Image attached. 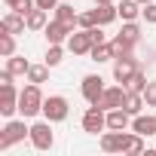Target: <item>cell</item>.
Masks as SVG:
<instances>
[{
    "mask_svg": "<svg viewBox=\"0 0 156 156\" xmlns=\"http://www.w3.org/2000/svg\"><path fill=\"white\" fill-rule=\"evenodd\" d=\"M110 43H113V58H126V55H132V52H135V43H132V40H126L122 34H116Z\"/></svg>",
    "mask_w": 156,
    "mask_h": 156,
    "instance_id": "cell-21",
    "label": "cell"
},
{
    "mask_svg": "<svg viewBox=\"0 0 156 156\" xmlns=\"http://www.w3.org/2000/svg\"><path fill=\"white\" fill-rule=\"evenodd\" d=\"M138 61H135V55H126V58H113V80L116 83H122V86H129V80L138 73Z\"/></svg>",
    "mask_w": 156,
    "mask_h": 156,
    "instance_id": "cell-7",
    "label": "cell"
},
{
    "mask_svg": "<svg viewBox=\"0 0 156 156\" xmlns=\"http://www.w3.org/2000/svg\"><path fill=\"white\" fill-rule=\"evenodd\" d=\"M101 28H104V25H95V28H89V34H92V43H104V40H107V34H104Z\"/></svg>",
    "mask_w": 156,
    "mask_h": 156,
    "instance_id": "cell-33",
    "label": "cell"
},
{
    "mask_svg": "<svg viewBox=\"0 0 156 156\" xmlns=\"http://www.w3.org/2000/svg\"><path fill=\"white\" fill-rule=\"evenodd\" d=\"M25 138H31V126H25V116H22V119H9V122L3 126V132H0V153L9 150V147L19 144V141H25Z\"/></svg>",
    "mask_w": 156,
    "mask_h": 156,
    "instance_id": "cell-2",
    "label": "cell"
},
{
    "mask_svg": "<svg viewBox=\"0 0 156 156\" xmlns=\"http://www.w3.org/2000/svg\"><path fill=\"white\" fill-rule=\"evenodd\" d=\"M95 3H113V0H95Z\"/></svg>",
    "mask_w": 156,
    "mask_h": 156,
    "instance_id": "cell-36",
    "label": "cell"
},
{
    "mask_svg": "<svg viewBox=\"0 0 156 156\" xmlns=\"http://www.w3.org/2000/svg\"><path fill=\"white\" fill-rule=\"evenodd\" d=\"M141 16H144V22H147V25H156V0H153V3H144Z\"/></svg>",
    "mask_w": 156,
    "mask_h": 156,
    "instance_id": "cell-31",
    "label": "cell"
},
{
    "mask_svg": "<svg viewBox=\"0 0 156 156\" xmlns=\"http://www.w3.org/2000/svg\"><path fill=\"white\" fill-rule=\"evenodd\" d=\"M0 55L3 58H9V55H16V34H0Z\"/></svg>",
    "mask_w": 156,
    "mask_h": 156,
    "instance_id": "cell-25",
    "label": "cell"
},
{
    "mask_svg": "<svg viewBox=\"0 0 156 156\" xmlns=\"http://www.w3.org/2000/svg\"><path fill=\"white\" fill-rule=\"evenodd\" d=\"M119 34H122L126 40H132V43H141V28H138V22H126Z\"/></svg>",
    "mask_w": 156,
    "mask_h": 156,
    "instance_id": "cell-29",
    "label": "cell"
},
{
    "mask_svg": "<svg viewBox=\"0 0 156 156\" xmlns=\"http://www.w3.org/2000/svg\"><path fill=\"white\" fill-rule=\"evenodd\" d=\"M138 3H141V6H144V3H153V0H138Z\"/></svg>",
    "mask_w": 156,
    "mask_h": 156,
    "instance_id": "cell-37",
    "label": "cell"
},
{
    "mask_svg": "<svg viewBox=\"0 0 156 156\" xmlns=\"http://www.w3.org/2000/svg\"><path fill=\"white\" fill-rule=\"evenodd\" d=\"M3 3H6V6H9V9H19V6H22V3H25V0H3Z\"/></svg>",
    "mask_w": 156,
    "mask_h": 156,
    "instance_id": "cell-35",
    "label": "cell"
},
{
    "mask_svg": "<svg viewBox=\"0 0 156 156\" xmlns=\"http://www.w3.org/2000/svg\"><path fill=\"white\" fill-rule=\"evenodd\" d=\"M43 92H40V86L37 83H31V86H25L22 92H19V113L25 116V119H31V116H37V113H43Z\"/></svg>",
    "mask_w": 156,
    "mask_h": 156,
    "instance_id": "cell-1",
    "label": "cell"
},
{
    "mask_svg": "<svg viewBox=\"0 0 156 156\" xmlns=\"http://www.w3.org/2000/svg\"><path fill=\"white\" fill-rule=\"evenodd\" d=\"M37 6H40V9H55L58 0H37Z\"/></svg>",
    "mask_w": 156,
    "mask_h": 156,
    "instance_id": "cell-34",
    "label": "cell"
},
{
    "mask_svg": "<svg viewBox=\"0 0 156 156\" xmlns=\"http://www.w3.org/2000/svg\"><path fill=\"white\" fill-rule=\"evenodd\" d=\"M126 89H132V92H144V89H147V73H144V67H138V73L129 80Z\"/></svg>",
    "mask_w": 156,
    "mask_h": 156,
    "instance_id": "cell-28",
    "label": "cell"
},
{
    "mask_svg": "<svg viewBox=\"0 0 156 156\" xmlns=\"http://www.w3.org/2000/svg\"><path fill=\"white\" fill-rule=\"evenodd\" d=\"M144 101H147V107H156V83H147V89H144Z\"/></svg>",
    "mask_w": 156,
    "mask_h": 156,
    "instance_id": "cell-32",
    "label": "cell"
},
{
    "mask_svg": "<svg viewBox=\"0 0 156 156\" xmlns=\"http://www.w3.org/2000/svg\"><path fill=\"white\" fill-rule=\"evenodd\" d=\"M95 12H98V25H110L119 19V6L113 3H95Z\"/></svg>",
    "mask_w": 156,
    "mask_h": 156,
    "instance_id": "cell-17",
    "label": "cell"
},
{
    "mask_svg": "<svg viewBox=\"0 0 156 156\" xmlns=\"http://www.w3.org/2000/svg\"><path fill=\"white\" fill-rule=\"evenodd\" d=\"M76 25H80V28H86V31H89V28H95V25H98V12H95V9H86V12H80Z\"/></svg>",
    "mask_w": 156,
    "mask_h": 156,
    "instance_id": "cell-30",
    "label": "cell"
},
{
    "mask_svg": "<svg viewBox=\"0 0 156 156\" xmlns=\"http://www.w3.org/2000/svg\"><path fill=\"white\" fill-rule=\"evenodd\" d=\"M126 153H129V156H141V153H147V150H144V135L132 132V138H129V147H126Z\"/></svg>",
    "mask_w": 156,
    "mask_h": 156,
    "instance_id": "cell-27",
    "label": "cell"
},
{
    "mask_svg": "<svg viewBox=\"0 0 156 156\" xmlns=\"http://www.w3.org/2000/svg\"><path fill=\"white\" fill-rule=\"evenodd\" d=\"M67 113H70V104H67L64 95H49V98L43 101V116H46L49 122H64Z\"/></svg>",
    "mask_w": 156,
    "mask_h": 156,
    "instance_id": "cell-3",
    "label": "cell"
},
{
    "mask_svg": "<svg viewBox=\"0 0 156 156\" xmlns=\"http://www.w3.org/2000/svg\"><path fill=\"white\" fill-rule=\"evenodd\" d=\"M61 58H64L61 43H49V49H46V64H49V67H55V64H61Z\"/></svg>",
    "mask_w": 156,
    "mask_h": 156,
    "instance_id": "cell-26",
    "label": "cell"
},
{
    "mask_svg": "<svg viewBox=\"0 0 156 156\" xmlns=\"http://www.w3.org/2000/svg\"><path fill=\"white\" fill-rule=\"evenodd\" d=\"M122 107H126L132 116H138V113L147 107V101H144V92H132V89H129V92H126V101H122Z\"/></svg>",
    "mask_w": 156,
    "mask_h": 156,
    "instance_id": "cell-15",
    "label": "cell"
},
{
    "mask_svg": "<svg viewBox=\"0 0 156 156\" xmlns=\"http://www.w3.org/2000/svg\"><path fill=\"white\" fill-rule=\"evenodd\" d=\"M126 92H129V89H126L122 83H119V86H107V89H104V95H101L95 104H98V107H104V110L122 107V101H126Z\"/></svg>",
    "mask_w": 156,
    "mask_h": 156,
    "instance_id": "cell-10",
    "label": "cell"
},
{
    "mask_svg": "<svg viewBox=\"0 0 156 156\" xmlns=\"http://www.w3.org/2000/svg\"><path fill=\"white\" fill-rule=\"evenodd\" d=\"M52 144H55L52 122H49V119L34 122V126H31V147H34V150H52Z\"/></svg>",
    "mask_w": 156,
    "mask_h": 156,
    "instance_id": "cell-5",
    "label": "cell"
},
{
    "mask_svg": "<svg viewBox=\"0 0 156 156\" xmlns=\"http://www.w3.org/2000/svg\"><path fill=\"white\" fill-rule=\"evenodd\" d=\"M116 6H119V19L122 22H135L141 16V3L138 0H122V3H116Z\"/></svg>",
    "mask_w": 156,
    "mask_h": 156,
    "instance_id": "cell-20",
    "label": "cell"
},
{
    "mask_svg": "<svg viewBox=\"0 0 156 156\" xmlns=\"http://www.w3.org/2000/svg\"><path fill=\"white\" fill-rule=\"evenodd\" d=\"M55 19L73 28V25H76V19H80V12H73V6H70V3H58V6H55Z\"/></svg>",
    "mask_w": 156,
    "mask_h": 156,
    "instance_id": "cell-23",
    "label": "cell"
},
{
    "mask_svg": "<svg viewBox=\"0 0 156 156\" xmlns=\"http://www.w3.org/2000/svg\"><path fill=\"white\" fill-rule=\"evenodd\" d=\"M43 34H46V40H49V43H67V37L73 34V28H70V25H64V22H58V19H52V22L43 28Z\"/></svg>",
    "mask_w": 156,
    "mask_h": 156,
    "instance_id": "cell-12",
    "label": "cell"
},
{
    "mask_svg": "<svg viewBox=\"0 0 156 156\" xmlns=\"http://www.w3.org/2000/svg\"><path fill=\"white\" fill-rule=\"evenodd\" d=\"M49 80V64L43 61V64H31V70H28V83H46Z\"/></svg>",
    "mask_w": 156,
    "mask_h": 156,
    "instance_id": "cell-24",
    "label": "cell"
},
{
    "mask_svg": "<svg viewBox=\"0 0 156 156\" xmlns=\"http://www.w3.org/2000/svg\"><path fill=\"white\" fill-rule=\"evenodd\" d=\"M129 138H132V132H126V129H122V132L110 129V132L101 135V150H104V153H126Z\"/></svg>",
    "mask_w": 156,
    "mask_h": 156,
    "instance_id": "cell-6",
    "label": "cell"
},
{
    "mask_svg": "<svg viewBox=\"0 0 156 156\" xmlns=\"http://www.w3.org/2000/svg\"><path fill=\"white\" fill-rule=\"evenodd\" d=\"M104 80H101V73H86L83 76V83H80V92H83V98L89 101V104H95L101 95H104Z\"/></svg>",
    "mask_w": 156,
    "mask_h": 156,
    "instance_id": "cell-8",
    "label": "cell"
},
{
    "mask_svg": "<svg viewBox=\"0 0 156 156\" xmlns=\"http://www.w3.org/2000/svg\"><path fill=\"white\" fill-rule=\"evenodd\" d=\"M0 113L6 119H12V113H19V92L12 83H0Z\"/></svg>",
    "mask_w": 156,
    "mask_h": 156,
    "instance_id": "cell-9",
    "label": "cell"
},
{
    "mask_svg": "<svg viewBox=\"0 0 156 156\" xmlns=\"http://www.w3.org/2000/svg\"><path fill=\"white\" fill-rule=\"evenodd\" d=\"M129 119H132V113H129L126 107H113V110H107V129L122 132V129H129Z\"/></svg>",
    "mask_w": 156,
    "mask_h": 156,
    "instance_id": "cell-14",
    "label": "cell"
},
{
    "mask_svg": "<svg viewBox=\"0 0 156 156\" xmlns=\"http://www.w3.org/2000/svg\"><path fill=\"white\" fill-rule=\"evenodd\" d=\"M104 129H107V110L98 107V104H89L86 113H83V132L98 135V132H104Z\"/></svg>",
    "mask_w": 156,
    "mask_h": 156,
    "instance_id": "cell-4",
    "label": "cell"
},
{
    "mask_svg": "<svg viewBox=\"0 0 156 156\" xmlns=\"http://www.w3.org/2000/svg\"><path fill=\"white\" fill-rule=\"evenodd\" d=\"M89 55H92V61H98V64H101V61H113V43H107V40H104V43H95Z\"/></svg>",
    "mask_w": 156,
    "mask_h": 156,
    "instance_id": "cell-22",
    "label": "cell"
},
{
    "mask_svg": "<svg viewBox=\"0 0 156 156\" xmlns=\"http://www.w3.org/2000/svg\"><path fill=\"white\" fill-rule=\"evenodd\" d=\"M92 46H95V43H92V34H89L86 28L67 37V49H70L73 55H89V52H92Z\"/></svg>",
    "mask_w": 156,
    "mask_h": 156,
    "instance_id": "cell-11",
    "label": "cell"
},
{
    "mask_svg": "<svg viewBox=\"0 0 156 156\" xmlns=\"http://www.w3.org/2000/svg\"><path fill=\"white\" fill-rule=\"evenodd\" d=\"M0 28H3L6 34H25V28H28V16L9 9V12L3 16V22H0Z\"/></svg>",
    "mask_w": 156,
    "mask_h": 156,
    "instance_id": "cell-13",
    "label": "cell"
},
{
    "mask_svg": "<svg viewBox=\"0 0 156 156\" xmlns=\"http://www.w3.org/2000/svg\"><path fill=\"white\" fill-rule=\"evenodd\" d=\"M132 132H138V135H156V116L138 113V116L132 119Z\"/></svg>",
    "mask_w": 156,
    "mask_h": 156,
    "instance_id": "cell-16",
    "label": "cell"
},
{
    "mask_svg": "<svg viewBox=\"0 0 156 156\" xmlns=\"http://www.w3.org/2000/svg\"><path fill=\"white\" fill-rule=\"evenodd\" d=\"M46 16H49V9H40V6H34L31 12H28V31H43L49 22H46Z\"/></svg>",
    "mask_w": 156,
    "mask_h": 156,
    "instance_id": "cell-19",
    "label": "cell"
},
{
    "mask_svg": "<svg viewBox=\"0 0 156 156\" xmlns=\"http://www.w3.org/2000/svg\"><path fill=\"white\" fill-rule=\"evenodd\" d=\"M6 70H9L12 76H28L31 61H28V58H22V55H9V58H6Z\"/></svg>",
    "mask_w": 156,
    "mask_h": 156,
    "instance_id": "cell-18",
    "label": "cell"
}]
</instances>
